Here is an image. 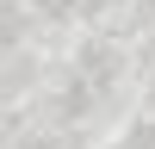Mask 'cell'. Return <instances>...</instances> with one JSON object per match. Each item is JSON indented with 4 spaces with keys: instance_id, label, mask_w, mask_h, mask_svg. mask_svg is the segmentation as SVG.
Listing matches in <instances>:
<instances>
[{
    "instance_id": "6da1fadb",
    "label": "cell",
    "mask_w": 155,
    "mask_h": 149,
    "mask_svg": "<svg viewBox=\"0 0 155 149\" xmlns=\"http://www.w3.org/2000/svg\"><path fill=\"white\" fill-rule=\"evenodd\" d=\"M37 6H44V12H68L74 0H37Z\"/></svg>"
}]
</instances>
